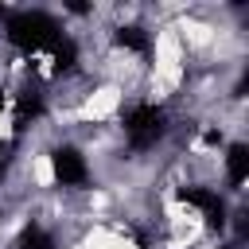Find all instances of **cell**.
<instances>
[{"label": "cell", "instance_id": "1", "mask_svg": "<svg viewBox=\"0 0 249 249\" xmlns=\"http://www.w3.org/2000/svg\"><path fill=\"white\" fill-rule=\"evenodd\" d=\"M62 249H82V245H78V241H70V245H62Z\"/></svg>", "mask_w": 249, "mask_h": 249}]
</instances>
